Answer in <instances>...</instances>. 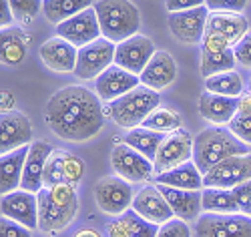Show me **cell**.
<instances>
[{
	"label": "cell",
	"mask_w": 251,
	"mask_h": 237,
	"mask_svg": "<svg viewBox=\"0 0 251 237\" xmlns=\"http://www.w3.org/2000/svg\"><path fill=\"white\" fill-rule=\"evenodd\" d=\"M251 179V153L229 157L203 175V187L215 189H233L243 181Z\"/></svg>",
	"instance_id": "11"
},
{
	"label": "cell",
	"mask_w": 251,
	"mask_h": 237,
	"mask_svg": "<svg viewBox=\"0 0 251 237\" xmlns=\"http://www.w3.org/2000/svg\"><path fill=\"white\" fill-rule=\"evenodd\" d=\"M111 165L115 173L123 177L125 181L133 183H145L155 177V167L153 161L141 155L139 151L129 147L127 143H117L111 151Z\"/></svg>",
	"instance_id": "8"
},
{
	"label": "cell",
	"mask_w": 251,
	"mask_h": 237,
	"mask_svg": "<svg viewBox=\"0 0 251 237\" xmlns=\"http://www.w3.org/2000/svg\"><path fill=\"white\" fill-rule=\"evenodd\" d=\"M231 193H233L235 203H237V207H239V213L251 215V179H249V181H243V183L237 185V187H233Z\"/></svg>",
	"instance_id": "40"
},
{
	"label": "cell",
	"mask_w": 251,
	"mask_h": 237,
	"mask_svg": "<svg viewBox=\"0 0 251 237\" xmlns=\"http://www.w3.org/2000/svg\"><path fill=\"white\" fill-rule=\"evenodd\" d=\"M139 79L141 84L159 93L173 84V80L177 79V62L167 51H157L149 64L145 67V71L139 75Z\"/></svg>",
	"instance_id": "22"
},
{
	"label": "cell",
	"mask_w": 251,
	"mask_h": 237,
	"mask_svg": "<svg viewBox=\"0 0 251 237\" xmlns=\"http://www.w3.org/2000/svg\"><path fill=\"white\" fill-rule=\"evenodd\" d=\"M131 209L135 213H139L141 217H145L151 223H157V225L171 221L175 215L173 209L169 207V203H167V199L163 197V193L159 191V187L153 183H147L135 193Z\"/></svg>",
	"instance_id": "18"
},
{
	"label": "cell",
	"mask_w": 251,
	"mask_h": 237,
	"mask_svg": "<svg viewBox=\"0 0 251 237\" xmlns=\"http://www.w3.org/2000/svg\"><path fill=\"white\" fill-rule=\"evenodd\" d=\"M0 211L4 217L25 225L28 229H38V199L36 193L16 189L0 199Z\"/></svg>",
	"instance_id": "16"
},
{
	"label": "cell",
	"mask_w": 251,
	"mask_h": 237,
	"mask_svg": "<svg viewBox=\"0 0 251 237\" xmlns=\"http://www.w3.org/2000/svg\"><path fill=\"white\" fill-rule=\"evenodd\" d=\"M229 131L241 143L251 145V115H235L233 121L229 123Z\"/></svg>",
	"instance_id": "37"
},
{
	"label": "cell",
	"mask_w": 251,
	"mask_h": 237,
	"mask_svg": "<svg viewBox=\"0 0 251 237\" xmlns=\"http://www.w3.org/2000/svg\"><path fill=\"white\" fill-rule=\"evenodd\" d=\"M75 237H102L97 229H82V231H78Z\"/></svg>",
	"instance_id": "48"
},
{
	"label": "cell",
	"mask_w": 251,
	"mask_h": 237,
	"mask_svg": "<svg viewBox=\"0 0 251 237\" xmlns=\"http://www.w3.org/2000/svg\"><path fill=\"white\" fill-rule=\"evenodd\" d=\"M209 18V8L199 6L183 12H171L167 18V26H169L173 38L181 45H197L205 36V26Z\"/></svg>",
	"instance_id": "13"
},
{
	"label": "cell",
	"mask_w": 251,
	"mask_h": 237,
	"mask_svg": "<svg viewBox=\"0 0 251 237\" xmlns=\"http://www.w3.org/2000/svg\"><path fill=\"white\" fill-rule=\"evenodd\" d=\"M85 177V163L75 153L65 149H54L45 165L43 183L45 187H58V185H73L76 187Z\"/></svg>",
	"instance_id": "9"
},
{
	"label": "cell",
	"mask_w": 251,
	"mask_h": 237,
	"mask_svg": "<svg viewBox=\"0 0 251 237\" xmlns=\"http://www.w3.org/2000/svg\"><path fill=\"white\" fill-rule=\"evenodd\" d=\"M133 197H135V193L131 189V183L125 181L119 175L102 177L95 185V201L99 209L102 213L115 215V217H119L127 209H131Z\"/></svg>",
	"instance_id": "10"
},
{
	"label": "cell",
	"mask_w": 251,
	"mask_h": 237,
	"mask_svg": "<svg viewBox=\"0 0 251 237\" xmlns=\"http://www.w3.org/2000/svg\"><path fill=\"white\" fill-rule=\"evenodd\" d=\"M249 32V23L241 12H209L205 34H215L227 40L229 47H235L243 40V36Z\"/></svg>",
	"instance_id": "20"
},
{
	"label": "cell",
	"mask_w": 251,
	"mask_h": 237,
	"mask_svg": "<svg viewBox=\"0 0 251 237\" xmlns=\"http://www.w3.org/2000/svg\"><path fill=\"white\" fill-rule=\"evenodd\" d=\"M155 185H167L175 189H189V191H201L203 187V173L197 169L193 161H187L171 171H165L161 175H155Z\"/></svg>",
	"instance_id": "27"
},
{
	"label": "cell",
	"mask_w": 251,
	"mask_h": 237,
	"mask_svg": "<svg viewBox=\"0 0 251 237\" xmlns=\"http://www.w3.org/2000/svg\"><path fill=\"white\" fill-rule=\"evenodd\" d=\"M91 4L93 0H43V12L49 23L60 25L85 8H91Z\"/></svg>",
	"instance_id": "31"
},
{
	"label": "cell",
	"mask_w": 251,
	"mask_h": 237,
	"mask_svg": "<svg viewBox=\"0 0 251 237\" xmlns=\"http://www.w3.org/2000/svg\"><path fill=\"white\" fill-rule=\"evenodd\" d=\"M249 93H251V80H249Z\"/></svg>",
	"instance_id": "49"
},
{
	"label": "cell",
	"mask_w": 251,
	"mask_h": 237,
	"mask_svg": "<svg viewBox=\"0 0 251 237\" xmlns=\"http://www.w3.org/2000/svg\"><path fill=\"white\" fill-rule=\"evenodd\" d=\"M249 4V0H205L209 12H243Z\"/></svg>",
	"instance_id": "39"
},
{
	"label": "cell",
	"mask_w": 251,
	"mask_h": 237,
	"mask_svg": "<svg viewBox=\"0 0 251 237\" xmlns=\"http://www.w3.org/2000/svg\"><path fill=\"white\" fill-rule=\"evenodd\" d=\"M14 109V95L10 91H0V111L8 113Z\"/></svg>",
	"instance_id": "46"
},
{
	"label": "cell",
	"mask_w": 251,
	"mask_h": 237,
	"mask_svg": "<svg viewBox=\"0 0 251 237\" xmlns=\"http://www.w3.org/2000/svg\"><path fill=\"white\" fill-rule=\"evenodd\" d=\"M141 127L149 129V131H157V133H163V135H169V133L179 131V129L183 127V119L173 109H167V106H157V109L143 121Z\"/></svg>",
	"instance_id": "34"
},
{
	"label": "cell",
	"mask_w": 251,
	"mask_h": 237,
	"mask_svg": "<svg viewBox=\"0 0 251 237\" xmlns=\"http://www.w3.org/2000/svg\"><path fill=\"white\" fill-rule=\"evenodd\" d=\"M12 20H14V16H12L8 0H0V30L8 28L12 25Z\"/></svg>",
	"instance_id": "45"
},
{
	"label": "cell",
	"mask_w": 251,
	"mask_h": 237,
	"mask_svg": "<svg viewBox=\"0 0 251 237\" xmlns=\"http://www.w3.org/2000/svg\"><path fill=\"white\" fill-rule=\"evenodd\" d=\"M195 237H251V215L201 213L195 221Z\"/></svg>",
	"instance_id": "7"
},
{
	"label": "cell",
	"mask_w": 251,
	"mask_h": 237,
	"mask_svg": "<svg viewBox=\"0 0 251 237\" xmlns=\"http://www.w3.org/2000/svg\"><path fill=\"white\" fill-rule=\"evenodd\" d=\"M28 51V36L25 30L8 26L0 30V64L16 67L26 58Z\"/></svg>",
	"instance_id": "28"
},
{
	"label": "cell",
	"mask_w": 251,
	"mask_h": 237,
	"mask_svg": "<svg viewBox=\"0 0 251 237\" xmlns=\"http://www.w3.org/2000/svg\"><path fill=\"white\" fill-rule=\"evenodd\" d=\"M237 115H251V93H243L237 99Z\"/></svg>",
	"instance_id": "47"
},
{
	"label": "cell",
	"mask_w": 251,
	"mask_h": 237,
	"mask_svg": "<svg viewBox=\"0 0 251 237\" xmlns=\"http://www.w3.org/2000/svg\"><path fill=\"white\" fill-rule=\"evenodd\" d=\"M0 237H32V229L0 215Z\"/></svg>",
	"instance_id": "41"
},
{
	"label": "cell",
	"mask_w": 251,
	"mask_h": 237,
	"mask_svg": "<svg viewBox=\"0 0 251 237\" xmlns=\"http://www.w3.org/2000/svg\"><path fill=\"white\" fill-rule=\"evenodd\" d=\"M163 197L167 199L169 207L173 209L175 217L183 221H197L201 217V191H189V189H175L167 185H157Z\"/></svg>",
	"instance_id": "25"
},
{
	"label": "cell",
	"mask_w": 251,
	"mask_h": 237,
	"mask_svg": "<svg viewBox=\"0 0 251 237\" xmlns=\"http://www.w3.org/2000/svg\"><path fill=\"white\" fill-rule=\"evenodd\" d=\"M95 12L100 25L102 36L119 45L141 28V12L131 0H97Z\"/></svg>",
	"instance_id": "4"
},
{
	"label": "cell",
	"mask_w": 251,
	"mask_h": 237,
	"mask_svg": "<svg viewBox=\"0 0 251 237\" xmlns=\"http://www.w3.org/2000/svg\"><path fill=\"white\" fill-rule=\"evenodd\" d=\"M157 237H191V229L187 225V221L175 217V219L167 221L159 227Z\"/></svg>",
	"instance_id": "38"
},
{
	"label": "cell",
	"mask_w": 251,
	"mask_h": 237,
	"mask_svg": "<svg viewBox=\"0 0 251 237\" xmlns=\"http://www.w3.org/2000/svg\"><path fill=\"white\" fill-rule=\"evenodd\" d=\"M139 84H141V79L137 75L117 67V64H111L107 71L95 79V93L99 95L100 101L113 103L115 99L127 95L129 91L139 87Z\"/></svg>",
	"instance_id": "19"
},
{
	"label": "cell",
	"mask_w": 251,
	"mask_h": 237,
	"mask_svg": "<svg viewBox=\"0 0 251 237\" xmlns=\"http://www.w3.org/2000/svg\"><path fill=\"white\" fill-rule=\"evenodd\" d=\"M45 121L56 137L85 143L102 131L104 109L97 93L80 84H69L49 99Z\"/></svg>",
	"instance_id": "1"
},
{
	"label": "cell",
	"mask_w": 251,
	"mask_h": 237,
	"mask_svg": "<svg viewBox=\"0 0 251 237\" xmlns=\"http://www.w3.org/2000/svg\"><path fill=\"white\" fill-rule=\"evenodd\" d=\"M245 153H249L247 145L241 143L229 129L209 127L193 139V163L203 175L217 163Z\"/></svg>",
	"instance_id": "3"
},
{
	"label": "cell",
	"mask_w": 251,
	"mask_h": 237,
	"mask_svg": "<svg viewBox=\"0 0 251 237\" xmlns=\"http://www.w3.org/2000/svg\"><path fill=\"white\" fill-rule=\"evenodd\" d=\"M32 143V125L20 111L0 113V155Z\"/></svg>",
	"instance_id": "17"
},
{
	"label": "cell",
	"mask_w": 251,
	"mask_h": 237,
	"mask_svg": "<svg viewBox=\"0 0 251 237\" xmlns=\"http://www.w3.org/2000/svg\"><path fill=\"white\" fill-rule=\"evenodd\" d=\"M52 147L47 141H34L28 145V155L25 161V171H23V181H20V189L38 193L45 187L43 175H45V165L47 159L52 153Z\"/></svg>",
	"instance_id": "21"
},
{
	"label": "cell",
	"mask_w": 251,
	"mask_h": 237,
	"mask_svg": "<svg viewBox=\"0 0 251 237\" xmlns=\"http://www.w3.org/2000/svg\"><path fill=\"white\" fill-rule=\"evenodd\" d=\"M205 6V0H165V8L167 12H183V10H191Z\"/></svg>",
	"instance_id": "43"
},
{
	"label": "cell",
	"mask_w": 251,
	"mask_h": 237,
	"mask_svg": "<svg viewBox=\"0 0 251 237\" xmlns=\"http://www.w3.org/2000/svg\"><path fill=\"white\" fill-rule=\"evenodd\" d=\"M119 217L123 219L125 225H127V231L131 237H157L159 227H161L157 223H151L145 217H141V215L135 213L133 209H127L123 215H119Z\"/></svg>",
	"instance_id": "35"
},
{
	"label": "cell",
	"mask_w": 251,
	"mask_h": 237,
	"mask_svg": "<svg viewBox=\"0 0 251 237\" xmlns=\"http://www.w3.org/2000/svg\"><path fill=\"white\" fill-rule=\"evenodd\" d=\"M115 51H117V45L107 40L104 36L89 42L87 47H80L76 54L75 75L82 80H95L111 64H115Z\"/></svg>",
	"instance_id": "6"
},
{
	"label": "cell",
	"mask_w": 251,
	"mask_h": 237,
	"mask_svg": "<svg viewBox=\"0 0 251 237\" xmlns=\"http://www.w3.org/2000/svg\"><path fill=\"white\" fill-rule=\"evenodd\" d=\"M199 115L211 125H229L237 115V99L203 91L197 101Z\"/></svg>",
	"instance_id": "24"
},
{
	"label": "cell",
	"mask_w": 251,
	"mask_h": 237,
	"mask_svg": "<svg viewBox=\"0 0 251 237\" xmlns=\"http://www.w3.org/2000/svg\"><path fill=\"white\" fill-rule=\"evenodd\" d=\"M161 103V95L145 84H139L127 95L115 99L107 109L104 115H109L117 127H123L131 131L135 127H141L143 121L147 119Z\"/></svg>",
	"instance_id": "5"
},
{
	"label": "cell",
	"mask_w": 251,
	"mask_h": 237,
	"mask_svg": "<svg viewBox=\"0 0 251 237\" xmlns=\"http://www.w3.org/2000/svg\"><path fill=\"white\" fill-rule=\"evenodd\" d=\"M243 89H245V84L237 71H225V73L205 79V91L215 93V95L239 99L243 95Z\"/></svg>",
	"instance_id": "32"
},
{
	"label": "cell",
	"mask_w": 251,
	"mask_h": 237,
	"mask_svg": "<svg viewBox=\"0 0 251 237\" xmlns=\"http://www.w3.org/2000/svg\"><path fill=\"white\" fill-rule=\"evenodd\" d=\"M76 54H78V49L60 36L49 38L40 47V58L54 73H71V71L75 73Z\"/></svg>",
	"instance_id": "23"
},
{
	"label": "cell",
	"mask_w": 251,
	"mask_h": 237,
	"mask_svg": "<svg viewBox=\"0 0 251 237\" xmlns=\"http://www.w3.org/2000/svg\"><path fill=\"white\" fill-rule=\"evenodd\" d=\"M38 199V229L45 233H58L67 229L78 213V197L73 185L43 187Z\"/></svg>",
	"instance_id": "2"
},
{
	"label": "cell",
	"mask_w": 251,
	"mask_h": 237,
	"mask_svg": "<svg viewBox=\"0 0 251 237\" xmlns=\"http://www.w3.org/2000/svg\"><path fill=\"white\" fill-rule=\"evenodd\" d=\"M163 139H165L163 133L149 131V129H145V127H135L125 135V143H127L129 147H133L135 151H139V153L145 155L147 159H151V161H155L157 151H159Z\"/></svg>",
	"instance_id": "30"
},
{
	"label": "cell",
	"mask_w": 251,
	"mask_h": 237,
	"mask_svg": "<svg viewBox=\"0 0 251 237\" xmlns=\"http://www.w3.org/2000/svg\"><path fill=\"white\" fill-rule=\"evenodd\" d=\"M155 45L149 36L145 34H135L127 40H123L117 45L115 51V64L125 71H129L133 75H141L145 67L149 64V60L155 54Z\"/></svg>",
	"instance_id": "14"
},
{
	"label": "cell",
	"mask_w": 251,
	"mask_h": 237,
	"mask_svg": "<svg viewBox=\"0 0 251 237\" xmlns=\"http://www.w3.org/2000/svg\"><path fill=\"white\" fill-rule=\"evenodd\" d=\"M56 36L69 40L71 45H75L76 49L87 47L89 42L100 38L102 32H100V25H99L95 8L93 6L85 8L82 12L67 18L65 23L56 25Z\"/></svg>",
	"instance_id": "15"
},
{
	"label": "cell",
	"mask_w": 251,
	"mask_h": 237,
	"mask_svg": "<svg viewBox=\"0 0 251 237\" xmlns=\"http://www.w3.org/2000/svg\"><path fill=\"white\" fill-rule=\"evenodd\" d=\"M187 161H193V137L187 131H183V129H179L175 133L165 135L157 151V157L153 161L155 175L171 171Z\"/></svg>",
	"instance_id": "12"
},
{
	"label": "cell",
	"mask_w": 251,
	"mask_h": 237,
	"mask_svg": "<svg viewBox=\"0 0 251 237\" xmlns=\"http://www.w3.org/2000/svg\"><path fill=\"white\" fill-rule=\"evenodd\" d=\"M201 207L203 213H221V215L239 213L231 189H215V187L201 189Z\"/></svg>",
	"instance_id": "29"
},
{
	"label": "cell",
	"mask_w": 251,
	"mask_h": 237,
	"mask_svg": "<svg viewBox=\"0 0 251 237\" xmlns=\"http://www.w3.org/2000/svg\"><path fill=\"white\" fill-rule=\"evenodd\" d=\"M8 4L14 20L23 26H28L36 14L43 10V0H8Z\"/></svg>",
	"instance_id": "36"
},
{
	"label": "cell",
	"mask_w": 251,
	"mask_h": 237,
	"mask_svg": "<svg viewBox=\"0 0 251 237\" xmlns=\"http://www.w3.org/2000/svg\"><path fill=\"white\" fill-rule=\"evenodd\" d=\"M26 155L28 147H20L6 155H0V197L20 189Z\"/></svg>",
	"instance_id": "26"
},
{
	"label": "cell",
	"mask_w": 251,
	"mask_h": 237,
	"mask_svg": "<svg viewBox=\"0 0 251 237\" xmlns=\"http://www.w3.org/2000/svg\"><path fill=\"white\" fill-rule=\"evenodd\" d=\"M235 64L237 60H235L233 49L201 51V77L203 79H209L225 71H235Z\"/></svg>",
	"instance_id": "33"
},
{
	"label": "cell",
	"mask_w": 251,
	"mask_h": 237,
	"mask_svg": "<svg viewBox=\"0 0 251 237\" xmlns=\"http://www.w3.org/2000/svg\"><path fill=\"white\" fill-rule=\"evenodd\" d=\"M233 54H235L237 64H241L245 69H251V30L243 36L239 45L233 47Z\"/></svg>",
	"instance_id": "42"
},
{
	"label": "cell",
	"mask_w": 251,
	"mask_h": 237,
	"mask_svg": "<svg viewBox=\"0 0 251 237\" xmlns=\"http://www.w3.org/2000/svg\"><path fill=\"white\" fill-rule=\"evenodd\" d=\"M107 233H109V237H131L129 231H127V225L123 223L121 217H115V219L109 223Z\"/></svg>",
	"instance_id": "44"
}]
</instances>
